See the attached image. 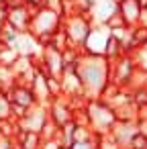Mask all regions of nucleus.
<instances>
[{
    "mask_svg": "<svg viewBox=\"0 0 147 149\" xmlns=\"http://www.w3.org/2000/svg\"><path fill=\"white\" fill-rule=\"evenodd\" d=\"M76 72L84 88V98L86 100L102 98L104 90L110 86V61L104 55H90L82 51Z\"/></svg>",
    "mask_w": 147,
    "mask_h": 149,
    "instance_id": "f257e3e1",
    "label": "nucleus"
},
{
    "mask_svg": "<svg viewBox=\"0 0 147 149\" xmlns=\"http://www.w3.org/2000/svg\"><path fill=\"white\" fill-rule=\"evenodd\" d=\"M61 23H63L61 13H57L53 8H47V6H39V8L33 10L27 33L33 35L41 45H47L51 41V37L61 29Z\"/></svg>",
    "mask_w": 147,
    "mask_h": 149,
    "instance_id": "f03ea898",
    "label": "nucleus"
},
{
    "mask_svg": "<svg viewBox=\"0 0 147 149\" xmlns=\"http://www.w3.org/2000/svg\"><path fill=\"white\" fill-rule=\"evenodd\" d=\"M84 112H86L88 127H90V129L94 131V135H98V137L110 135L112 127L116 125V114H114V110H112L102 98L86 100Z\"/></svg>",
    "mask_w": 147,
    "mask_h": 149,
    "instance_id": "7ed1b4c3",
    "label": "nucleus"
},
{
    "mask_svg": "<svg viewBox=\"0 0 147 149\" xmlns=\"http://www.w3.org/2000/svg\"><path fill=\"white\" fill-rule=\"evenodd\" d=\"M94 27V21L90 15H82V13H70L63 17V23H61V31L70 43L72 49H80L84 47L90 31Z\"/></svg>",
    "mask_w": 147,
    "mask_h": 149,
    "instance_id": "20e7f679",
    "label": "nucleus"
},
{
    "mask_svg": "<svg viewBox=\"0 0 147 149\" xmlns=\"http://www.w3.org/2000/svg\"><path fill=\"white\" fill-rule=\"evenodd\" d=\"M37 68L47 76V78H55L61 80V74L65 70V61H63V51L55 49L53 45H43L39 57H37Z\"/></svg>",
    "mask_w": 147,
    "mask_h": 149,
    "instance_id": "39448f33",
    "label": "nucleus"
},
{
    "mask_svg": "<svg viewBox=\"0 0 147 149\" xmlns=\"http://www.w3.org/2000/svg\"><path fill=\"white\" fill-rule=\"evenodd\" d=\"M135 72H137V63H135L133 55L131 53H125V55H121L118 59H114L110 63V84L129 90Z\"/></svg>",
    "mask_w": 147,
    "mask_h": 149,
    "instance_id": "423d86ee",
    "label": "nucleus"
},
{
    "mask_svg": "<svg viewBox=\"0 0 147 149\" xmlns=\"http://www.w3.org/2000/svg\"><path fill=\"white\" fill-rule=\"evenodd\" d=\"M74 112H76V104L70 100V98H65V96H55L49 104H47V114H49V120L57 127V129H61L63 125H68V123H72L74 120Z\"/></svg>",
    "mask_w": 147,
    "mask_h": 149,
    "instance_id": "0eeeda50",
    "label": "nucleus"
},
{
    "mask_svg": "<svg viewBox=\"0 0 147 149\" xmlns=\"http://www.w3.org/2000/svg\"><path fill=\"white\" fill-rule=\"evenodd\" d=\"M47 123H49L47 106L37 104V106H33L31 110H27V112H25V116H23L21 120H17V127H19V131H25V133H37V135H41V133H43V129L47 127Z\"/></svg>",
    "mask_w": 147,
    "mask_h": 149,
    "instance_id": "6e6552de",
    "label": "nucleus"
},
{
    "mask_svg": "<svg viewBox=\"0 0 147 149\" xmlns=\"http://www.w3.org/2000/svg\"><path fill=\"white\" fill-rule=\"evenodd\" d=\"M33 10L35 8L25 6V4H10V6H6V23L4 25L13 27L17 33H27Z\"/></svg>",
    "mask_w": 147,
    "mask_h": 149,
    "instance_id": "1a4fd4ad",
    "label": "nucleus"
},
{
    "mask_svg": "<svg viewBox=\"0 0 147 149\" xmlns=\"http://www.w3.org/2000/svg\"><path fill=\"white\" fill-rule=\"evenodd\" d=\"M108 39H110L108 27L106 25H94L90 35H88V39H86V43H84V47H82V51L90 53V55H102Z\"/></svg>",
    "mask_w": 147,
    "mask_h": 149,
    "instance_id": "9d476101",
    "label": "nucleus"
},
{
    "mask_svg": "<svg viewBox=\"0 0 147 149\" xmlns=\"http://www.w3.org/2000/svg\"><path fill=\"white\" fill-rule=\"evenodd\" d=\"M8 100L13 102V106L17 108H23V110H31L33 106H37V98L31 90L29 84H23V82H17L8 92H6Z\"/></svg>",
    "mask_w": 147,
    "mask_h": 149,
    "instance_id": "9b49d317",
    "label": "nucleus"
},
{
    "mask_svg": "<svg viewBox=\"0 0 147 149\" xmlns=\"http://www.w3.org/2000/svg\"><path fill=\"white\" fill-rule=\"evenodd\" d=\"M116 6H118V15L123 17L127 27H137L143 21V8L139 4V0H116Z\"/></svg>",
    "mask_w": 147,
    "mask_h": 149,
    "instance_id": "f8f14e48",
    "label": "nucleus"
},
{
    "mask_svg": "<svg viewBox=\"0 0 147 149\" xmlns=\"http://www.w3.org/2000/svg\"><path fill=\"white\" fill-rule=\"evenodd\" d=\"M139 133V123H127V120H116V125L110 131L112 141L118 145V149H127L131 139Z\"/></svg>",
    "mask_w": 147,
    "mask_h": 149,
    "instance_id": "ddd939ff",
    "label": "nucleus"
},
{
    "mask_svg": "<svg viewBox=\"0 0 147 149\" xmlns=\"http://www.w3.org/2000/svg\"><path fill=\"white\" fill-rule=\"evenodd\" d=\"M31 90H33V94L37 98V104H41V106H47L53 100V94H51V88H49V80H47V76L41 70H37V74L33 78Z\"/></svg>",
    "mask_w": 147,
    "mask_h": 149,
    "instance_id": "4468645a",
    "label": "nucleus"
},
{
    "mask_svg": "<svg viewBox=\"0 0 147 149\" xmlns=\"http://www.w3.org/2000/svg\"><path fill=\"white\" fill-rule=\"evenodd\" d=\"M15 139H17L19 149H41V145H43V139H41V135H37V133L19 131Z\"/></svg>",
    "mask_w": 147,
    "mask_h": 149,
    "instance_id": "2eb2a0df",
    "label": "nucleus"
},
{
    "mask_svg": "<svg viewBox=\"0 0 147 149\" xmlns=\"http://www.w3.org/2000/svg\"><path fill=\"white\" fill-rule=\"evenodd\" d=\"M17 82L19 80H17V74H15L13 65H2V63H0V92L6 94Z\"/></svg>",
    "mask_w": 147,
    "mask_h": 149,
    "instance_id": "dca6fc26",
    "label": "nucleus"
},
{
    "mask_svg": "<svg viewBox=\"0 0 147 149\" xmlns=\"http://www.w3.org/2000/svg\"><path fill=\"white\" fill-rule=\"evenodd\" d=\"M102 55H104L110 63H112L114 59H118L121 55H125L121 41H118V39H114V37L110 35V39H108V43H106V47H104V53H102Z\"/></svg>",
    "mask_w": 147,
    "mask_h": 149,
    "instance_id": "f3484780",
    "label": "nucleus"
},
{
    "mask_svg": "<svg viewBox=\"0 0 147 149\" xmlns=\"http://www.w3.org/2000/svg\"><path fill=\"white\" fill-rule=\"evenodd\" d=\"M19 51L13 47V45H6V43H0V63L2 65H15V61L19 59Z\"/></svg>",
    "mask_w": 147,
    "mask_h": 149,
    "instance_id": "a211bd4d",
    "label": "nucleus"
},
{
    "mask_svg": "<svg viewBox=\"0 0 147 149\" xmlns=\"http://www.w3.org/2000/svg\"><path fill=\"white\" fill-rule=\"evenodd\" d=\"M131 96H133L135 106L141 110V114H147V86H145V88H135V90H131Z\"/></svg>",
    "mask_w": 147,
    "mask_h": 149,
    "instance_id": "6ab92c4d",
    "label": "nucleus"
},
{
    "mask_svg": "<svg viewBox=\"0 0 147 149\" xmlns=\"http://www.w3.org/2000/svg\"><path fill=\"white\" fill-rule=\"evenodd\" d=\"M6 120H15L13 118V102L8 100V96L4 92H0V123Z\"/></svg>",
    "mask_w": 147,
    "mask_h": 149,
    "instance_id": "aec40b11",
    "label": "nucleus"
},
{
    "mask_svg": "<svg viewBox=\"0 0 147 149\" xmlns=\"http://www.w3.org/2000/svg\"><path fill=\"white\" fill-rule=\"evenodd\" d=\"M131 55H133V59H135L137 68H139V70H143V72H147V43H145V45H141L139 49H135Z\"/></svg>",
    "mask_w": 147,
    "mask_h": 149,
    "instance_id": "412c9836",
    "label": "nucleus"
},
{
    "mask_svg": "<svg viewBox=\"0 0 147 149\" xmlns=\"http://www.w3.org/2000/svg\"><path fill=\"white\" fill-rule=\"evenodd\" d=\"M70 149H100L98 147V137L92 141H84V143H72Z\"/></svg>",
    "mask_w": 147,
    "mask_h": 149,
    "instance_id": "4be33fe9",
    "label": "nucleus"
},
{
    "mask_svg": "<svg viewBox=\"0 0 147 149\" xmlns=\"http://www.w3.org/2000/svg\"><path fill=\"white\" fill-rule=\"evenodd\" d=\"M19 4H25V6H31V8H39L43 6V0H15Z\"/></svg>",
    "mask_w": 147,
    "mask_h": 149,
    "instance_id": "5701e85b",
    "label": "nucleus"
},
{
    "mask_svg": "<svg viewBox=\"0 0 147 149\" xmlns=\"http://www.w3.org/2000/svg\"><path fill=\"white\" fill-rule=\"evenodd\" d=\"M0 43H2V25H0Z\"/></svg>",
    "mask_w": 147,
    "mask_h": 149,
    "instance_id": "b1692460",
    "label": "nucleus"
},
{
    "mask_svg": "<svg viewBox=\"0 0 147 149\" xmlns=\"http://www.w3.org/2000/svg\"><path fill=\"white\" fill-rule=\"evenodd\" d=\"M59 149H70V147H65V145H59Z\"/></svg>",
    "mask_w": 147,
    "mask_h": 149,
    "instance_id": "393cba45",
    "label": "nucleus"
}]
</instances>
